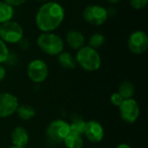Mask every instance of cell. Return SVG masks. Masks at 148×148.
I'll list each match as a JSON object with an SVG mask.
<instances>
[{
  "instance_id": "1",
  "label": "cell",
  "mask_w": 148,
  "mask_h": 148,
  "mask_svg": "<svg viewBox=\"0 0 148 148\" xmlns=\"http://www.w3.org/2000/svg\"><path fill=\"white\" fill-rule=\"evenodd\" d=\"M65 10L62 4L54 1L44 2L36 11L35 22L42 32H53L62 24Z\"/></svg>"
},
{
  "instance_id": "2",
  "label": "cell",
  "mask_w": 148,
  "mask_h": 148,
  "mask_svg": "<svg viewBox=\"0 0 148 148\" xmlns=\"http://www.w3.org/2000/svg\"><path fill=\"white\" fill-rule=\"evenodd\" d=\"M38 48L48 56H58L64 49L63 39L54 32H42L36 38Z\"/></svg>"
},
{
  "instance_id": "3",
  "label": "cell",
  "mask_w": 148,
  "mask_h": 148,
  "mask_svg": "<svg viewBox=\"0 0 148 148\" xmlns=\"http://www.w3.org/2000/svg\"><path fill=\"white\" fill-rule=\"evenodd\" d=\"M75 60L82 69L89 72L98 70L101 65V58L97 49L88 45L78 49Z\"/></svg>"
},
{
  "instance_id": "4",
  "label": "cell",
  "mask_w": 148,
  "mask_h": 148,
  "mask_svg": "<svg viewBox=\"0 0 148 148\" xmlns=\"http://www.w3.org/2000/svg\"><path fill=\"white\" fill-rule=\"evenodd\" d=\"M23 37V28L16 21H8L0 24V38L10 44L18 43Z\"/></svg>"
},
{
  "instance_id": "5",
  "label": "cell",
  "mask_w": 148,
  "mask_h": 148,
  "mask_svg": "<svg viewBox=\"0 0 148 148\" xmlns=\"http://www.w3.org/2000/svg\"><path fill=\"white\" fill-rule=\"evenodd\" d=\"M83 19L89 24L100 26L104 24L108 16V10L100 4H89L86 6L82 11Z\"/></svg>"
},
{
  "instance_id": "6",
  "label": "cell",
  "mask_w": 148,
  "mask_h": 148,
  "mask_svg": "<svg viewBox=\"0 0 148 148\" xmlns=\"http://www.w3.org/2000/svg\"><path fill=\"white\" fill-rule=\"evenodd\" d=\"M70 133L69 125L62 120L53 121L47 127L46 134L49 139L54 142L60 143L64 141L65 138Z\"/></svg>"
},
{
  "instance_id": "7",
  "label": "cell",
  "mask_w": 148,
  "mask_h": 148,
  "mask_svg": "<svg viewBox=\"0 0 148 148\" xmlns=\"http://www.w3.org/2000/svg\"><path fill=\"white\" fill-rule=\"evenodd\" d=\"M28 77L36 83L44 82L49 75V69L46 62L41 59L32 60L27 66Z\"/></svg>"
},
{
  "instance_id": "8",
  "label": "cell",
  "mask_w": 148,
  "mask_h": 148,
  "mask_svg": "<svg viewBox=\"0 0 148 148\" xmlns=\"http://www.w3.org/2000/svg\"><path fill=\"white\" fill-rule=\"evenodd\" d=\"M127 47L134 55L144 54L148 48V36L143 30L132 32L127 40Z\"/></svg>"
},
{
  "instance_id": "9",
  "label": "cell",
  "mask_w": 148,
  "mask_h": 148,
  "mask_svg": "<svg viewBox=\"0 0 148 148\" xmlns=\"http://www.w3.org/2000/svg\"><path fill=\"white\" fill-rule=\"evenodd\" d=\"M120 115L127 123H134L140 115V107L137 101L132 98L126 99L119 107Z\"/></svg>"
},
{
  "instance_id": "10",
  "label": "cell",
  "mask_w": 148,
  "mask_h": 148,
  "mask_svg": "<svg viewBox=\"0 0 148 148\" xmlns=\"http://www.w3.org/2000/svg\"><path fill=\"white\" fill-rule=\"evenodd\" d=\"M17 98L10 93L0 94V118H5L16 112L18 108Z\"/></svg>"
},
{
  "instance_id": "11",
  "label": "cell",
  "mask_w": 148,
  "mask_h": 148,
  "mask_svg": "<svg viewBox=\"0 0 148 148\" xmlns=\"http://www.w3.org/2000/svg\"><path fill=\"white\" fill-rule=\"evenodd\" d=\"M83 134L90 142L98 143L101 141L104 137V129L100 122L90 121L86 122Z\"/></svg>"
},
{
  "instance_id": "12",
  "label": "cell",
  "mask_w": 148,
  "mask_h": 148,
  "mask_svg": "<svg viewBox=\"0 0 148 148\" xmlns=\"http://www.w3.org/2000/svg\"><path fill=\"white\" fill-rule=\"evenodd\" d=\"M66 42L71 49L78 50L85 46V36L79 30L70 29L66 34Z\"/></svg>"
},
{
  "instance_id": "13",
  "label": "cell",
  "mask_w": 148,
  "mask_h": 148,
  "mask_svg": "<svg viewBox=\"0 0 148 148\" xmlns=\"http://www.w3.org/2000/svg\"><path fill=\"white\" fill-rule=\"evenodd\" d=\"M11 141L14 147H25L29 141V134L22 127H16L11 133Z\"/></svg>"
},
{
  "instance_id": "14",
  "label": "cell",
  "mask_w": 148,
  "mask_h": 148,
  "mask_svg": "<svg viewBox=\"0 0 148 148\" xmlns=\"http://www.w3.org/2000/svg\"><path fill=\"white\" fill-rule=\"evenodd\" d=\"M58 62L66 69H74L77 66L75 57L68 51H62L58 55Z\"/></svg>"
},
{
  "instance_id": "15",
  "label": "cell",
  "mask_w": 148,
  "mask_h": 148,
  "mask_svg": "<svg viewBox=\"0 0 148 148\" xmlns=\"http://www.w3.org/2000/svg\"><path fill=\"white\" fill-rule=\"evenodd\" d=\"M14 8L6 2L0 1V24L12 20L14 16Z\"/></svg>"
},
{
  "instance_id": "16",
  "label": "cell",
  "mask_w": 148,
  "mask_h": 148,
  "mask_svg": "<svg viewBox=\"0 0 148 148\" xmlns=\"http://www.w3.org/2000/svg\"><path fill=\"white\" fill-rule=\"evenodd\" d=\"M70 132L82 135L84 133V128L86 126V121L80 115L75 114L71 117V122L69 124Z\"/></svg>"
},
{
  "instance_id": "17",
  "label": "cell",
  "mask_w": 148,
  "mask_h": 148,
  "mask_svg": "<svg viewBox=\"0 0 148 148\" xmlns=\"http://www.w3.org/2000/svg\"><path fill=\"white\" fill-rule=\"evenodd\" d=\"M64 144L66 148H82L83 140L82 135L70 132L64 140Z\"/></svg>"
},
{
  "instance_id": "18",
  "label": "cell",
  "mask_w": 148,
  "mask_h": 148,
  "mask_svg": "<svg viewBox=\"0 0 148 148\" xmlns=\"http://www.w3.org/2000/svg\"><path fill=\"white\" fill-rule=\"evenodd\" d=\"M134 85L132 82L130 81H124L123 82L121 83L118 88V93L121 95V96L126 100V99H130L134 94Z\"/></svg>"
},
{
  "instance_id": "19",
  "label": "cell",
  "mask_w": 148,
  "mask_h": 148,
  "mask_svg": "<svg viewBox=\"0 0 148 148\" xmlns=\"http://www.w3.org/2000/svg\"><path fill=\"white\" fill-rule=\"evenodd\" d=\"M16 113H17L18 116L23 121H29L36 115V111L33 108V107H31L30 105H28V104H23V105L18 106V108L16 109Z\"/></svg>"
},
{
  "instance_id": "20",
  "label": "cell",
  "mask_w": 148,
  "mask_h": 148,
  "mask_svg": "<svg viewBox=\"0 0 148 148\" xmlns=\"http://www.w3.org/2000/svg\"><path fill=\"white\" fill-rule=\"evenodd\" d=\"M105 36L104 35H102L101 33H95L94 35H92L88 40V45L89 47L97 49L99 48H101L104 43H105Z\"/></svg>"
},
{
  "instance_id": "21",
  "label": "cell",
  "mask_w": 148,
  "mask_h": 148,
  "mask_svg": "<svg viewBox=\"0 0 148 148\" xmlns=\"http://www.w3.org/2000/svg\"><path fill=\"white\" fill-rule=\"evenodd\" d=\"M10 56V52L6 43L0 38V64L5 62Z\"/></svg>"
},
{
  "instance_id": "22",
  "label": "cell",
  "mask_w": 148,
  "mask_h": 148,
  "mask_svg": "<svg viewBox=\"0 0 148 148\" xmlns=\"http://www.w3.org/2000/svg\"><path fill=\"white\" fill-rule=\"evenodd\" d=\"M129 1L132 8L136 10L144 9L148 3V0H129Z\"/></svg>"
},
{
  "instance_id": "23",
  "label": "cell",
  "mask_w": 148,
  "mask_h": 148,
  "mask_svg": "<svg viewBox=\"0 0 148 148\" xmlns=\"http://www.w3.org/2000/svg\"><path fill=\"white\" fill-rule=\"evenodd\" d=\"M110 101L112 102L113 105L116 106V107H120L121 104L123 102L124 99L121 96V95L117 92V93H114L111 97H110Z\"/></svg>"
},
{
  "instance_id": "24",
  "label": "cell",
  "mask_w": 148,
  "mask_h": 148,
  "mask_svg": "<svg viewBox=\"0 0 148 148\" xmlns=\"http://www.w3.org/2000/svg\"><path fill=\"white\" fill-rule=\"evenodd\" d=\"M3 1L9 3L10 5H11L12 7H15V6L17 7V6H21L24 4L28 0H3Z\"/></svg>"
},
{
  "instance_id": "25",
  "label": "cell",
  "mask_w": 148,
  "mask_h": 148,
  "mask_svg": "<svg viewBox=\"0 0 148 148\" xmlns=\"http://www.w3.org/2000/svg\"><path fill=\"white\" fill-rule=\"evenodd\" d=\"M18 44H19V47H20L22 49H23V50L28 49L29 47V40H28L27 38H24V37H23V38L19 41Z\"/></svg>"
},
{
  "instance_id": "26",
  "label": "cell",
  "mask_w": 148,
  "mask_h": 148,
  "mask_svg": "<svg viewBox=\"0 0 148 148\" xmlns=\"http://www.w3.org/2000/svg\"><path fill=\"white\" fill-rule=\"evenodd\" d=\"M5 75H6V70H5V69H4L3 66L0 64V82L3 81V80L4 79Z\"/></svg>"
},
{
  "instance_id": "27",
  "label": "cell",
  "mask_w": 148,
  "mask_h": 148,
  "mask_svg": "<svg viewBox=\"0 0 148 148\" xmlns=\"http://www.w3.org/2000/svg\"><path fill=\"white\" fill-rule=\"evenodd\" d=\"M108 10V16H114L116 13H117V10L114 7H110Z\"/></svg>"
},
{
  "instance_id": "28",
  "label": "cell",
  "mask_w": 148,
  "mask_h": 148,
  "mask_svg": "<svg viewBox=\"0 0 148 148\" xmlns=\"http://www.w3.org/2000/svg\"><path fill=\"white\" fill-rule=\"evenodd\" d=\"M120 1L121 0H108V2L109 3H111V4H117L118 3H120Z\"/></svg>"
},
{
  "instance_id": "29",
  "label": "cell",
  "mask_w": 148,
  "mask_h": 148,
  "mask_svg": "<svg viewBox=\"0 0 148 148\" xmlns=\"http://www.w3.org/2000/svg\"><path fill=\"white\" fill-rule=\"evenodd\" d=\"M116 148H132L130 146H128V145H127V144H121V145H119L118 147Z\"/></svg>"
},
{
  "instance_id": "30",
  "label": "cell",
  "mask_w": 148,
  "mask_h": 148,
  "mask_svg": "<svg viewBox=\"0 0 148 148\" xmlns=\"http://www.w3.org/2000/svg\"><path fill=\"white\" fill-rule=\"evenodd\" d=\"M8 148H25V147H8Z\"/></svg>"
},
{
  "instance_id": "31",
  "label": "cell",
  "mask_w": 148,
  "mask_h": 148,
  "mask_svg": "<svg viewBox=\"0 0 148 148\" xmlns=\"http://www.w3.org/2000/svg\"><path fill=\"white\" fill-rule=\"evenodd\" d=\"M39 1H41V2H47L48 0H39Z\"/></svg>"
}]
</instances>
